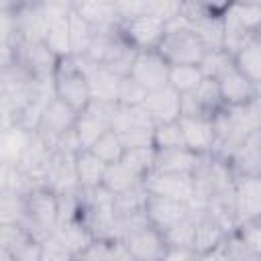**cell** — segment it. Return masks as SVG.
<instances>
[{"label": "cell", "mask_w": 261, "mask_h": 261, "mask_svg": "<svg viewBox=\"0 0 261 261\" xmlns=\"http://www.w3.org/2000/svg\"><path fill=\"white\" fill-rule=\"evenodd\" d=\"M169 65H200L206 49L184 14L165 22V37L157 49Z\"/></svg>", "instance_id": "obj_1"}, {"label": "cell", "mask_w": 261, "mask_h": 261, "mask_svg": "<svg viewBox=\"0 0 261 261\" xmlns=\"http://www.w3.org/2000/svg\"><path fill=\"white\" fill-rule=\"evenodd\" d=\"M53 86H55V98L69 104L75 112H82L92 102L88 75L77 55L59 59L57 71L53 75Z\"/></svg>", "instance_id": "obj_2"}, {"label": "cell", "mask_w": 261, "mask_h": 261, "mask_svg": "<svg viewBox=\"0 0 261 261\" xmlns=\"http://www.w3.org/2000/svg\"><path fill=\"white\" fill-rule=\"evenodd\" d=\"M110 128L120 137L124 149L149 147L153 145L155 124L143 106H122L116 104L110 120Z\"/></svg>", "instance_id": "obj_3"}, {"label": "cell", "mask_w": 261, "mask_h": 261, "mask_svg": "<svg viewBox=\"0 0 261 261\" xmlns=\"http://www.w3.org/2000/svg\"><path fill=\"white\" fill-rule=\"evenodd\" d=\"M114 104H104V102H96L92 100L80 114L75 120V135L80 139L82 149H90L104 133L110 130V120H112V112H114Z\"/></svg>", "instance_id": "obj_4"}, {"label": "cell", "mask_w": 261, "mask_h": 261, "mask_svg": "<svg viewBox=\"0 0 261 261\" xmlns=\"http://www.w3.org/2000/svg\"><path fill=\"white\" fill-rule=\"evenodd\" d=\"M143 186L153 196H163V198H171V200L186 202V204H190L196 196V177L192 173L151 171L143 179Z\"/></svg>", "instance_id": "obj_5"}, {"label": "cell", "mask_w": 261, "mask_h": 261, "mask_svg": "<svg viewBox=\"0 0 261 261\" xmlns=\"http://www.w3.org/2000/svg\"><path fill=\"white\" fill-rule=\"evenodd\" d=\"M169 69L171 65L163 59V55L155 51H139L130 69V77L139 82L147 92H157L169 86Z\"/></svg>", "instance_id": "obj_6"}, {"label": "cell", "mask_w": 261, "mask_h": 261, "mask_svg": "<svg viewBox=\"0 0 261 261\" xmlns=\"http://www.w3.org/2000/svg\"><path fill=\"white\" fill-rule=\"evenodd\" d=\"M77 114L69 104H65L63 100L59 98H53L45 112H43V118H41V124L37 128V135L51 147L55 149L57 147V141L69 133L73 126H75V120H77Z\"/></svg>", "instance_id": "obj_7"}, {"label": "cell", "mask_w": 261, "mask_h": 261, "mask_svg": "<svg viewBox=\"0 0 261 261\" xmlns=\"http://www.w3.org/2000/svg\"><path fill=\"white\" fill-rule=\"evenodd\" d=\"M120 35L137 51H155V49H159V45L165 37V22L151 14H145V16L122 22Z\"/></svg>", "instance_id": "obj_8"}, {"label": "cell", "mask_w": 261, "mask_h": 261, "mask_svg": "<svg viewBox=\"0 0 261 261\" xmlns=\"http://www.w3.org/2000/svg\"><path fill=\"white\" fill-rule=\"evenodd\" d=\"M82 59V65H84V71L88 75V84H90V96L92 100L96 102H104V104H118V98H120V84H122V77L116 75L114 71L90 61L88 57H80Z\"/></svg>", "instance_id": "obj_9"}, {"label": "cell", "mask_w": 261, "mask_h": 261, "mask_svg": "<svg viewBox=\"0 0 261 261\" xmlns=\"http://www.w3.org/2000/svg\"><path fill=\"white\" fill-rule=\"evenodd\" d=\"M234 206L239 226L261 220V175H239L234 179Z\"/></svg>", "instance_id": "obj_10"}, {"label": "cell", "mask_w": 261, "mask_h": 261, "mask_svg": "<svg viewBox=\"0 0 261 261\" xmlns=\"http://www.w3.org/2000/svg\"><path fill=\"white\" fill-rule=\"evenodd\" d=\"M186 147L196 155H210L216 147V133L212 116H179Z\"/></svg>", "instance_id": "obj_11"}, {"label": "cell", "mask_w": 261, "mask_h": 261, "mask_svg": "<svg viewBox=\"0 0 261 261\" xmlns=\"http://www.w3.org/2000/svg\"><path fill=\"white\" fill-rule=\"evenodd\" d=\"M143 110L149 114L155 126L177 122L181 116V94L175 92L171 86L157 92H149L143 102Z\"/></svg>", "instance_id": "obj_12"}, {"label": "cell", "mask_w": 261, "mask_h": 261, "mask_svg": "<svg viewBox=\"0 0 261 261\" xmlns=\"http://www.w3.org/2000/svg\"><path fill=\"white\" fill-rule=\"evenodd\" d=\"M145 214L149 218V224L163 232L169 226H173L175 222L188 218L192 212H190V206L186 202H177L171 198L149 194L147 202H145Z\"/></svg>", "instance_id": "obj_13"}, {"label": "cell", "mask_w": 261, "mask_h": 261, "mask_svg": "<svg viewBox=\"0 0 261 261\" xmlns=\"http://www.w3.org/2000/svg\"><path fill=\"white\" fill-rule=\"evenodd\" d=\"M73 159H75V155H63V153L55 151L53 161H51L49 171H47V177H45V188H49L57 196L80 192L82 188H80V181H77Z\"/></svg>", "instance_id": "obj_14"}, {"label": "cell", "mask_w": 261, "mask_h": 261, "mask_svg": "<svg viewBox=\"0 0 261 261\" xmlns=\"http://www.w3.org/2000/svg\"><path fill=\"white\" fill-rule=\"evenodd\" d=\"M122 241L126 243V247L130 249V253L137 261H161L165 251H167L163 232L157 230L151 224L133 232V234H128Z\"/></svg>", "instance_id": "obj_15"}, {"label": "cell", "mask_w": 261, "mask_h": 261, "mask_svg": "<svg viewBox=\"0 0 261 261\" xmlns=\"http://www.w3.org/2000/svg\"><path fill=\"white\" fill-rule=\"evenodd\" d=\"M218 86H220V94H222V102L226 108H234V106H247L255 96H257V86L247 80L237 65H232L228 71H224L218 77Z\"/></svg>", "instance_id": "obj_16"}, {"label": "cell", "mask_w": 261, "mask_h": 261, "mask_svg": "<svg viewBox=\"0 0 261 261\" xmlns=\"http://www.w3.org/2000/svg\"><path fill=\"white\" fill-rule=\"evenodd\" d=\"M75 12L94 29V33L102 31H116L120 29L122 20L116 10V2H73Z\"/></svg>", "instance_id": "obj_17"}, {"label": "cell", "mask_w": 261, "mask_h": 261, "mask_svg": "<svg viewBox=\"0 0 261 261\" xmlns=\"http://www.w3.org/2000/svg\"><path fill=\"white\" fill-rule=\"evenodd\" d=\"M202 157L204 155H196L188 147L157 151L155 169L153 171H161V173H192L194 175L198 171L200 163H202Z\"/></svg>", "instance_id": "obj_18"}, {"label": "cell", "mask_w": 261, "mask_h": 261, "mask_svg": "<svg viewBox=\"0 0 261 261\" xmlns=\"http://www.w3.org/2000/svg\"><path fill=\"white\" fill-rule=\"evenodd\" d=\"M196 218V239H194V251L198 255H204V253H210V251H216L224 241L226 237L230 234L218 220H214L208 212L200 214V216H194Z\"/></svg>", "instance_id": "obj_19"}, {"label": "cell", "mask_w": 261, "mask_h": 261, "mask_svg": "<svg viewBox=\"0 0 261 261\" xmlns=\"http://www.w3.org/2000/svg\"><path fill=\"white\" fill-rule=\"evenodd\" d=\"M57 243H61L75 259L96 241L92 230L77 218V220H69V222H63V224H57L53 234H51Z\"/></svg>", "instance_id": "obj_20"}, {"label": "cell", "mask_w": 261, "mask_h": 261, "mask_svg": "<svg viewBox=\"0 0 261 261\" xmlns=\"http://www.w3.org/2000/svg\"><path fill=\"white\" fill-rule=\"evenodd\" d=\"M232 57L237 69L255 86H261V33L249 37Z\"/></svg>", "instance_id": "obj_21"}, {"label": "cell", "mask_w": 261, "mask_h": 261, "mask_svg": "<svg viewBox=\"0 0 261 261\" xmlns=\"http://www.w3.org/2000/svg\"><path fill=\"white\" fill-rule=\"evenodd\" d=\"M73 161H75V173L82 190H94L102 186L108 165L100 157H96L90 149H82Z\"/></svg>", "instance_id": "obj_22"}, {"label": "cell", "mask_w": 261, "mask_h": 261, "mask_svg": "<svg viewBox=\"0 0 261 261\" xmlns=\"http://www.w3.org/2000/svg\"><path fill=\"white\" fill-rule=\"evenodd\" d=\"M33 133L22 128L18 122L10 124L2 130V141H0V157L2 165H18Z\"/></svg>", "instance_id": "obj_23"}, {"label": "cell", "mask_w": 261, "mask_h": 261, "mask_svg": "<svg viewBox=\"0 0 261 261\" xmlns=\"http://www.w3.org/2000/svg\"><path fill=\"white\" fill-rule=\"evenodd\" d=\"M71 14V12H69ZM47 35H45V45L59 57V59H65V57H71L73 51H71V37H69V16L65 18H55V20H49L47 22Z\"/></svg>", "instance_id": "obj_24"}, {"label": "cell", "mask_w": 261, "mask_h": 261, "mask_svg": "<svg viewBox=\"0 0 261 261\" xmlns=\"http://www.w3.org/2000/svg\"><path fill=\"white\" fill-rule=\"evenodd\" d=\"M155 157H157V149L153 145L149 147H135V149H126L120 163L130 169L141 181L155 169Z\"/></svg>", "instance_id": "obj_25"}, {"label": "cell", "mask_w": 261, "mask_h": 261, "mask_svg": "<svg viewBox=\"0 0 261 261\" xmlns=\"http://www.w3.org/2000/svg\"><path fill=\"white\" fill-rule=\"evenodd\" d=\"M139 184H141V179H139L130 169H126L120 161H118V163H110V165L106 167L104 181H102V186H104L110 194H114V196H120V194L133 190V188L139 186Z\"/></svg>", "instance_id": "obj_26"}, {"label": "cell", "mask_w": 261, "mask_h": 261, "mask_svg": "<svg viewBox=\"0 0 261 261\" xmlns=\"http://www.w3.org/2000/svg\"><path fill=\"white\" fill-rule=\"evenodd\" d=\"M204 80L200 65H171L169 69V86L184 94H192Z\"/></svg>", "instance_id": "obj_27"}, {"label": "cell", "mask_w": 261, "mask_h": 261, "mask_svg": "<svg viewBox=\"0 0 261 261\" xmlns=\"http://www.w3.org/2000/svg\"><path fill=\"white\" fill-rule=\"evenodd\" d=\"M194 100L202 106V110L208 114V116H214L216 112H220L224 106L222 102V94H220V86H218V80H212V77H204L202 84L192 92Z\"/></svg>", "instance_id": "obj_28"}, {"label": "cell", "mask_w": 261, "mask_h": 261, "mask_svg": "<svg viewBox=\"0 0 261 261\" xmlns=\"http://www.w3.org/2000/svg\"><path fill=\"white\" fill-rule=\"evenodd\" d=\"M94 29L75 12V8L69 14V37H71V51L73 55L82 57L88 53L92 41H94Z\"/></svg>", "instance_id": "obj_29"}, {"label": "cell", "mask_w": 261, "mask_h": 261, "mask_svg": "<svg viewBox=\"0 0 261 261\" xmlns=\"http://www.w3.org/2000/svg\"><path fill=\"white\" fill-rule=\"evenodd\" d=\"M90 151H92L96 157H100L106 165H110V163H118V161L122 159V155H124L126 149H124L120 137L110 128L108 133H104V135L90 147Z\"/></svg>", "instance_id": "obj_30"}, {"label": "cell", "mask_w": 261, "mask_h": 261, "mask_svg": "<svg viewBox=\"0 0 261 261\" xmlns=\"http://www.w3.org/2000/svg\"><path fill=\"white\" fill-rule=\"evenodd\" d=\"M163 239L167 247H188L194 249V239H196V218L190 214L188 218L175 222L167 230H163Z\"/></svg>", "instance_id": "obj_31"}, {"label": "cell", "mask_w": 261, "mask_h": 261, "mask_svg": "<svg viewBox=\"0 0 261 261\" xmlns=\"http://www.w3.org/2000/svg\"><path fill=\"white\" fill-rule=\"evenodd\" d=\"M153 147L157 151L165 149H184V133L179 128V122H167V124H157L153 130Z\"/></svg>", "instance_id": "obj_32"}, {"label": "cell", "mask_w": 261, "mask_h": 261, "mask_svg": "<svg viewBox=\"0 0 261 261\" xmlns=\"http://www.w3.org/2000/svg\"><path fill=\"white\" fill-rule=\"evenodd\" d=\"M234 65V57L232 53H228L226 49H220V51H206L202 63H200V69L204 73V77H212V80H218L224 71H228L230 67Z\"/></svg>", "instance_id": "obj_33"}, {"label": "cell", "mask_w": 261, "mask_h": 261, "mask_svg": "<svg viewBox=\"0 0 261 261\" xmlns=\"http://www.w3.org/2000/svg\"><path fill=\"white\" fill-rule=\"evenodd\" d=\"M147 94L149 92L139 82H135L130 75H126V77H122V84H120L118 104H122V106H143Z\"/></svg>", "instance_id": "obj_34"}, {"label": "cell", "mask_w": 261, "mask_h": 261, "mask_svg": "<svg viewBox=\"0 0 261 261\" xmlns=\"http://www.w3.org/2000/svg\"><path fill=\"white\" fill-rule=\"evenodd\" d=\"M239 237L243 239V243L247 245L249 253L253 257H259L261 259V220H255V222H245L237 228Z\"/></svg>", "instance_id": "obj_35"}, {"label": "cell", "mask_w": 261, "mask_h": 261, "mask_svg": "<svg viewBox=\"0 0 261 261\" xmlns=\"http://www.w3.org/2000/svg\"><path fill=\"white\" fill-rule=\"evenodd\" d=\"M39 261H75V257L61 243H57L53 237H49V239L43 241Z\"/></svg>", "instance_id": "obj_36"}, {"label": "cell", "mask_w": 261, "mask_h": 261, "mask_svg": "<svg viewBox=\"0 0 261 261\" xmlns=\"http://www.w3.org/2000/svg\"><path fill=\"white\" fill-rule=\"evenodd\" d=\"M108 253H110V241L96 239L75 261H108Z\"/></svg>", "instance_id": "obj_37"}, {"label": "cell", "mask_w": 261, "mask_h": 261, "mask_svg": "<svg viewBox=\"0 0 261 261\" xmlns=\"http://www.w3.org/2000/svg\"><path fill=\"white\" fill-rule=\"evenodd\" d=\"M200 255L188 247H167L161 261H198Z\"/></svg>", "instance_id": "obj_38"}, {"label": "cell", "mask_w": 261, "mask_h": 261, "mask_svg": "<svg viewBox=\"0 0 261 261\" xmlns=\"http://www.w3.org/2000/svg\"><path fill=\"white\" fill-rule=\"evenodd\" d=\"M108 261H137L130 253V249L126 247V243L122 239L110 241V253H108Z\"/></svg>", "instance_id": "obj_39"}, {"label": "cell", "mask_w": 261, "mask_h": 261, "mask_svg": "<svg viewBox=\"0 0 261 261\" xmlns=\"http://www.w3.org/2000/svg\"><path fill=\"white\" fill-rule=\"evenodd\" d=\"M198 261H228L226 257H224V253L220 251V247L216 249V251H210V253H204V255H200V259Z\"/></svg>", "instance_id": "obj_40"}, {"label": "cell", "mask_w": 261, "mask_h": 261, "mask_svg": "<svg viewBox=\"0 0 261 261\" xmlns=\"http://www.w3.org/2000/svg\"><path fill=\"white\" fill-rule=\"evenodd\" d=\"M247 261H261L259 257H251V259H247Z\"/></svg>", "instance_id": "obj_41"}, {"label": "cell", "mask_w": 261, "mask_h": 261, "mask_svg": "<svg viewBox=\"0 0 261 261\" xmlns=\"http://www.w3.org/2000/svg\"><path fill=\"white\" fill-rule=\"evenodd\" d=\"M259 141H261V133H259Z\"/></svg>", "instance_id": "obj_42"}]
</instances>
